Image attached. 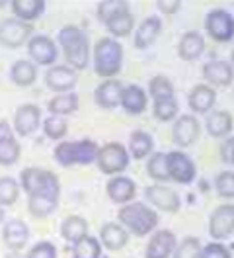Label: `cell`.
<instances>
[{
  "label": "cell",
  "instance_id": "obj_37",
  "mask_svg": "<svg viewBox=\"0 0 234 258\" xmlns=\"http://www.w3.org/2000/svg\"><path fill=\"white\" fill-rule=\"evenodd\" d=\"M41 129L45 133V137H49L51 141H62L68 133V123L64 117L59 115H49L41 121Z\"/></svg>",
  "mask_w": 234,
  "mask_h": 258
},
{
  "label": "cell",
  "instance_id": "obj_44",
  "mask_svg": "<svg viewBox=\"0 0 234 258\" xmlns=\"http://www.w3.org/2000/svg\"><path fill=\"white\" fill-rule=\"evenodd\" d=\"M26 258H57V246L51 241H39L28 250Z\"/></svg>",
  "mask_w": 234,
  "mask_h": 258
},
{
  "label": "cell",
  "instance_id": "obj_47",
  "mask_svg": "<svg viewBox=\"0 0 234 258\" xmlns=\"http://www.w3.org/2000/svg\"><path fill=\"white\" fill-rule=\"evenodd\" d=\"M156 8L160 12H164V14H176V12H180L182 2L180 0H158L156 2Z\"/></svg>",
  "mask_w": 234,
  "mask_h": 258
},
{
  "label": "cell",
  "instance_id": "obj_1",
  "mask_svg": "<svg viewBox=\"0 0 234 258\" xmlns=\"http://www.w3.org/2000/svg\"><path fill=\"white\" fill-rule=\"evenodd\" d=\"M57 45H61L66 64L74 71H84L90 64V41L78 26H62L57 33Z\"/></svg>",
  "mask_w": 234,
  "mask_h": 258
},
{
  "label": "cell",
  "instance_id": "obj_4",
  "mask_svg": "<svg viewBox=\"0 0 234 258\" xmlns=\"http://www.w3.org/2000/svg\"><path fill=\"white\" fill-rule=\"evenodd\" d=\"M100 145L92 139H78V141H59L53 151V159L62 168H70L76 164H92L96 162Z\"/></svg>",
  "mask_w": 234,
  "mask_h": 258
},
{
  "label": "cell",
  "instance_id": "obj_20",
  "mask_svg": "<svg viewBox=\"0 0 234 258\" xmlns=\"http://www.w3.org/2000/svg\"><path fill=\"white\" fill-rule=\"evenodd\" d=\"M121 92H123V84L117 81V79H108L104 81L100 86H96L94 90V100L100 108H117L121 104Z\"/></svg>",
  "mask_w": 234,
  "mask_h": 258
},
{
  "label": "cell",
  "instance_id": "obj_12",
  "mask_svg": "<svg viewBox=\"0 0 234 258\" xmlns=\"http://www.w3.org/2000/svg\"><path fill=\"white\" fill-rule=\"evenodd\" d=\"M144 198L148 200L150 206H154L156 210L166 211V213H178L182 208V200L178 192L166 186V184H150L144 190Z\"/></svg>",
  "mask_w": 234,
  "mask_h": 258
},
{
  "label": "cell",
  "instance_id": "obj_3",
  "mask_svg": "<svg viewBox=\"0 0 234 258\" xmlns=\"http://www.w3.org/2000/svg\"><path fill=\"white\" fill-rule=\"evenodd\" d=\"M94 71L102 79H113L123 67V47L113 37H102L94 45Z\"/></svg>",
  "mask_w": 234,
  "mask_h": 258
},
{
  "label": "cell",
  "instance_id": "obj_10",
  "mask_svg": "<svg viewBox=\"0 0 234 258\" xmlns=\"http://www.w3.org/2000/svg\"><path fill=\"white\" fill-rule=\"evenodd\" d=\"M26 47H28L30 61L33 64H39V67H53L57 57H59V47H57L55 39L49 35H43V33L31 35Z\"/></svg>",
  "mask_w": 234,
  "mask_h": 258
},
{
  "label": "cell",
  "instance_id": "obj_13",
  "mask_svg": "<svg viewBox=\"0 0 234 258\" xmlns=\"http://www.w3.org/2000/svg\"><path fill=\"white\" fill-rule=\"evenodd\" d=\"M41 110L35 104H22L18 106L12 119V129L20 137H30L41 127Z\"/></svg>",
  "mask_w": 234,
  "mask_h": 258
},
{
  "label": "cell",
  "instance_id": "obj_42",
  "mask_svg": "<svg viewBox=\"0 0 234 258\" xmlns=\"http://www.w3.org/2000/svg\"><path fill=\"white\" fill-rule=\"evenodd\" d=\"M215 190L220 198L224 200H232L234 198V172L232 170H222L215 178Z\"/></svg>",
  "mask_w": 234,
  "mask_h": 258
},
{
  "label": "cell",
  "instance_id": "obj_35",
  "mask_svg": "<svg viewBox=\"0 0 234 258\" xmlns=\"http://www.w3.org/2000/svg\"><path fill=\"white\" fill-rule=\"evenodd\" d=\"M146 174L152 178L158 184L170 182L168 168H166V153H152L146 162Z\"/></svg>",
  "mask_w": 234,
  "mask_h": 258
},
{
  "label": "cell",
  "instance_id": "obj_27",
  "mask_svg": "<svg viewBox=\"0 0 234 258\" xmlns=\"http://www.w3.org/2000/svg\"><path fill=\"white\" fill-rule=\"evenodd\" d=\"M129 155L137 161H142V159H148L154 151V139L148 131H142V129H137L129 135Z\"/></svg>",
  "mask_w": 234,
  "mask_h": 258
},
{
  "label": "cell",
  "instance_id": "obj_45",
  "mask_svg": "<svg viewBox=\"0 0 234 258\" xmlns=\"http://www.w3.org/2000/svg\"><path fill=\"white\" fill-rule=\"evenodd\" d=\"M199 258H232V254H230V250L222 242L213 241L209 242V244H205V246H201Z\"/></svg>",
  "mask_w": 234,
  "mask_h": 258
},
{
  "label": "cell",
  "instance_id": "obj_49",
  "mask_svg": "<svg viewBox=\"0 0 234 258\" xmlns=\"http://www.w3.org/2000/svg\"><path fill=\"white\" fill-rule=\"evenodd\" d=\"M4 258H26V256H24L22 252H8V254H6Z\"/></svg>",
  "mask_w": 234,
  "mask_h": 258
},
{
  "label": "cell",
  "instance_id": "obj_28",
  "mask_svg": "<svg viewBox=\"0 0 234 258\" xmlns=\"http://www.w3.org/2000/svg\"><path fill=\"white\" fill-rule=\"evenodd\" d=\"M10 8L14 12V18L22 20V22H35L37 18L43 16L47 8L45 0H12L10 2Z\"/></svg>",
  "mask_w": 234,
  "mask_h": 258
},
{
  "label": "cell",
  "instance_id": "obj_30",
  "mask_svg": "<svg viewBox=\"0 0 234 258\" xmlns=\"http://www.w3.org/2000/svg\"><path fill=\"white\" fill-rule=\"evenodd\" d=\"M80 106V98L78 94L72 92H62V94H55V96L49 100L47 104V110L51 115H59V117H66L70 113H74Z\"/></svg>",
  "mask_w": 234,
  "mask_h": 258
},
{
  "label": "cell",
  "instance_id": "obj_36",
  "mask_svg": "<svg viewBox=\"0 0 234 258\" xmlns=\"http://www.w3.org/2000/svg\"><path fill=\"white\" fill-rule=\"evenodd\" d=\"M20 182L12 176H0V206L6 210V208H12L18 198H20Z\"/></svg>",
  "mask_w": 234,
  "mask_h": 258
},
{
  "label": "cell",
  "instance_id": "obj_25",
  "mask_svg": "<svg viewBox=\"0 0 234 258\" xmlns=\"http://www.w3.org/2000/svg\"><path fill=\"white\" fill-rule=\"evenodd\" d=\"M104 26H106L108 32L113 35V39H121V37L131 35V33H133V28H135V16H133V12H131V6L121 8L119 12H115Z\"/></svg>",
  "mask_w": 234,
  "mask_h": 258
},
{
  "label": "cell",
  "instance_id": "obj_23",
  "mask_svg": "<svg viewBox=\"0 0 234 258\" xmlns=\"http://www.w3.org/2000/svg\"><path fill=\"white\" fill-rule=\"evenodd\" d=\"M98 241L102 242V246H106L111 252H117L127 246L129 242V233L123 225L119 223H113V221H108L100 227V239Z\"/></svg>",
  "mask_w": 234,
  "mask_h": 258
},
{
  "label": "cell",
  "instance_id": "obj_32",
  "mask_svg": "<svg viewBox=\"0 0 234 258\" xmlns=\"http://www.w3.org/2000/svg\"><path fill=\"white\" fill-rule=\"evenodd\" d=\"M10 81L20 88H28L37 81V64H33L30 59H18L10 67Z\"/></svg>",
  "mask_w": 234,
  "mask_h": 258
},
{
  "label": "cell",
  "instance_id": "obj_38",
  "mask_svg": "<svg viewBox=\"0 0 234 258\" xmlns=\"http://www.w3.org/2000/svg\"><path fill=\"white\" fill-rule=\"evenodd\" d=\"M72 258H102V242L96 237H84L72 244Z\"/></svg>",
  "mask_w": 234,
  "mask_h": 258
},
{
  "label": "cell",
  "instance_id": "obj_51",
  "mask_svg": "<svg viewBox=\"0 0 234 258\" xmlns=\"http://www.w3.org/2000/svg\"><path fill=\"white\" fill-rule=\"evenodd\" d=\"M230 64H232V69H234V49H232V53H230Z\"/></svg>",
  "mask_w": 234,
  "mask_h": 258
},
{
  "label": "cell",
  "instance_id": "obj_21",
  "mask_svg": "<svg viewBox=\"0 0 234 258\" xmlns=\"http://www.w3.org/2000/svg\"><path fill=\"white\" fill-rule=\"evenodd\" d=\"M203 79L209 86H228L234 81V69L228 61H209L203 64Z\"/></svg>",
  "mask_w": 234,
  "mask_h": 258
},
{
  "label": "cell",
  "instance_id": "obj_41",
  "mask_svg": "<svg viewBox=\"0 0 234 258\" xmlns=\"http://www.w3.org/2000/svg\"><path fill=\"white\" fill-rule=\"evenodd\" d=\"M201 254V241L197 237H184L176 244L172 258H199Z\"/></svg>",
  "mask_w": 234,
  "mask_h": 258
},
{
  "label": "cell",
  "instance_id": "obj_14",
  "mask_svg": "<svg viewBox=\"0 0 234 258\" xmlns=\"http://www.w3.org/2000/svg\"><path fill=\"white\" fill-rule=\"evenodd\" d=\"M78 82V75L74 69H70L68 64H53L49 67L45 73V86L49 90H53L55 94L62 92H72Z\"/></svg>",
  "mask_w": 234,
  "mask_h": 258
},
{
  "label": "cell",
  "instance_id": "obj_18",
  "mask_svg": "<svg viewBox=\"0 0 234 258\" xmlns=\"http://www.w3.org/2000/svg\"><path fill=\"white\" fill-rule=\"evenodd\" d=\"M106 194L108 198L113 202V204H119V206H125L129 202L135 200V194H137V184L135 180L129 176H111L106 184Z\"/></svg>",
  "mask_w": 234,
  "mask_h": 258
},
{
  "label": "cell",
  "instance_id": "obj_40",
  "mask_svg": "<svg viewBox=\"0 0 234 258\" xmlns=\"http://www.w3.org/2000/svg\"><path fill=\"white\" fill-rule=\"evenodd\" d=\"M148 96L150 100H160V98H170L176 96L174 92V84L168 77L164 75H156L148 81Z\"/></svg>",
  "mask_w": 234,
  "mask_h": 258
},
{
  "label": "cell",
  "instance_id": "obj_34",
  "mask_svg": "<svg viewBox=\"0 0 234 258\" xmlns=\"http://www.w3.org/2000/svg\"><path fill=\"white\" fill-rule=\"evenodd\" d=\"M178 113H180V104L176 96L152 100V115L158 121H174Z\"/></svg>",
  "mask_w": 234,
  "mask_h": 258
},
{
  "label": "cell",
  "instance_id": "obj_17",
  "mask_svg": "<svg viewBox=\"0 0 234 258\" xmlns=\"http://www.w3.org/2000/svg\"><path fill=\"white\" fill-rule=\"evenodd\" d=\"M176 244H178V237L174 231L158 229L148 239V244L144 248V258H172Z\"/></svg>",
  "mask_w": 234,
  "mask_h": 258
},
{
  "label": "cell",
  "instance_id": "obj_31",
  "mask_svg": "<svg viewBox=\"0 0 234 258\" xmlns=\"http://www.w3.org/2000/svg\"><path fill=\"white\" fill-rule=\"evenodd\" d=\"M61 237L70 244L82 241L84 237H88V221L82 215L64 217L61 223Z\"/></svg>",
  "mask_w": 234,
  "mask_h": 258
},
{
  "label": "cell",
  "instance_id": "obj_9",
  "mask_svg": "<svg viewBox=\"0 0 234 258\" xmlns=\"http://www.w3.org/2000/svg\"><path fill=\"white\" fill-rule=\"evenodd\" d=\"M205 30L218 43H226L234 37V16L228 10L215 8L205 16Z\"/></svg>",
  "mask_w": 234,
  "mask_h": 258
},
{
  "label": "cell",
  "instance_id": "obj_11",
  "mask_svg": "<svg viewBox=\"0 0 234 258\" xmlns=\"http://www.w3.org/2000/svg\"><path fill=\"white\" fill-rule=\"evenodd\" d=\"M201 135V123L193 113H184L174 119V129H172V139L180 149L195 145Z\"/></svg>",
  "mask_w": 234,
  "mask_h": 258
},
{
  "label": "cell",
  "instance_id": "obj_7",
  "mask_svg": "<svg viewBox=\"0 0 234 258\" xmlns=\"http://www.w3.org/2000/svg\"><path fill=\"white\" fill-rule=\"evenodd\" d=\"M33 35V26L18 18H4L0 22V45L4 49H20L28 45Z\"/></svg>",
  "mask_w": 234,
  "mask_h": 258
},
{
  "label": "cell",
  "instance_id": "obj_46",
  "mask_svg": "<svg viewBox=\"0 0 234 258\" xmlns=\"http://www.w3.org/2000/svg\"><path fill=\"white\" fill-rule=\"evenodd\" d=\"M220 159L226 164H234V137H228L220 145Z\"/></svg>",
  "mask_w": 234,
  "mask_h": 258
},
{
  "label": "cell",
  "instance_id": "obj_19",
  "mask_svg": "<svg viewBox=\"0 0 234 258\" xmlns=\"http://www.w3.org/2000/svg\"><path fill=\"white\" fill-rule=\"evenodd\" d=\"M217 102V90L209 84H195L187 96V106L195 113H209Z\"/></svg>",
  "mask_w": 234,
  "mask_h": 258
},
{
  "label": "cell",
  "instance_id": "obj_15",
  "mask_svg": "<svg viewBox=\"0 0 234 258\" xmlns=\"http://www.w3.org/2000/svg\"><path fill=\"white\" fill-rule=\"evenodd\" d=\"M234 233V204H222L215 208L209 219V235L215 241H224Z\"/></svg>",
  "mask_w": 234,
  "mask_h": 258
},
{
  "label": "cell",
  "instance_id": "obj_48",
  "mask_svg": "<svg viewBox=\"0 0 234 258\" xmlns=\"http://www.w3.org/2000/svg\"><path fill=\"white\" fill-rule=\"evenodd\" d=\"M8 137H16L12 123H8L6 119H0V139H8Z\"/></svg>",
  "mask_w": 234,
  "mask_h": 258
},
{
  "label": "cell",
  "instance_id": "obj_6",
  "mask_svg": "<svg viewBox=\"0 0 234 258\" xmlns=\"http://www.w3.org/2000/svg\"><path fill=\"white\" fill-rule=\"evenodd\" d=\"M129 162H131V155H129L127 147L121 145V143H115V141L100 147L98 157H96L98 168L108 176L123 174L125 170L129 168Z\"/></svg>",
  "mask_w": 234,
  "mask_h": 258
},
{
  "label": "cell",
  "instance_id": "obj_16",
  "mask_svg": "<svg viewBox=\"0 0 234 258\" xmlns=\"http://www.w3.org/2000/svg\"><path fill=\"white\" fill-rule=\"evenodd\" d=\"M2 242L8 252H22L30 242V227L22 219H8L2 223Z\"/></svg>",
  "mask_w": 234,
  "mask_h": 258
},
{
  "label": "cell",
  "instance_id": "obj_8",
  "mask_svg": "<svg viewBox=\"0 0 234 258\" xmlns=\"http://www.w3.org/2000/svg\"><path fill=\"white\" fill-rule=\"evenodd\" d=\"M166 168L170 180L178 184H191L197 178V166L193 159L184 151H170L166 153Z\"/></svg>",
  "mask_w": 234,
  "mask_h": 258
},
{
  "label": "cell",
  "instance_id": "obj_50",
  "mask_svg": "<svg viewBox=\"0 0 234 258\" xmlns=\"http://www.w3.org/2000/svg\"><path fill=\"white\" fill-rule=\"evenodd\" d=\"M4 221H6V210H4L2 206H0V225H2Z\"/></svg>",
  "mask_w": 234,
  "mask_h": 258
},
{
  "label": "cell",
  "instance_id": "obj_26",
  "mask_svg": "<svg viewBox=\"0 0 234 258\" xmlns=\"http://www.w3.org/2000/svg\"><path fill=\"white\" fill-rule=\"evenodd\" d=\"M205 51V37L199 32H186L180 37L178 43V55L184 61H195Z\"/></svg>",
  "mask_w": 234,
  "mask_h": 258
},
{
  "label": "cell",
  "instance_id": "obj_24",
  "mask_svg": "<svg viewBox=\"0 0 234 258\" xmlns=\"http://www.w3.org/2000/svg\"><path fill=\"white\" fill-rule=\"evenodd\" d=\"M160 33H162V20L158 16L144 18L139 24V28L135 30L133 45L137 49H148L158 39Z\"/></svg>",
  "mask_w": 234,
  "mask_h": 258
},
{
  "label": "cell",
  "instance_id": "obj_43",
  "mask_svg": "<svg viewBox=\"0 0 234 258\" xmlns=\"http://www.w3.org/2000/svg\"><path fill=\"white\" fill-rule=\"evenodd\" d=\"M127 6H129V2H125V0H104L98 4V20L102 24H106L115 12H119L121 8H127Z\"/></svg>",
  "mask_w": 234,
  "mask_h": 258
},
{
  "label": "cell",
  "instance_id": "obj_2",
  "mask_svg": "<svg viewBox=\"0 0 234 258\" xmlns=\"http://www.w3.org/2000/svg\"><path fill=\"white\" fill-rule=\"evenodd\" d=\"M117 217L119 225H123L127 233H133L135 237L152 235L158 227V213L144 202H129L121 206Z\"/></svg>",
  "mask_w": 234,
  "mask_h": 258
},
{
  "label": "cell",
  "instance_id": "obj_5",
  "mask_svg": "<svg viewBox=\"0 0 234 258\" xmlns=\"http://www.w3.org/2000/svg\"><path fill=\"white\" fill-rule=\"evenodd\" d=\"M20 190L30 196H57L61 198V182L53 170L39 168V166H28L20 172Z\"/></svg>",
  "mask_w": 234,
  "mask_h": 258
},
{
  "label": "cell",
  "instance_id": "obj_29",
  "mask_svg": "<svg viewBox=\"0 0 234 258\" xmlns=\"http://www.w3.org/2000/svg\"><path fill=\"white\" fill-rule=\"evenodd\" d=\"M205 127H207V133L211 137H217V139H222V137L230 135V131L234 127L232 113L226 112V110H215V112H211V115L205 121Z\"/></svg>",
  "mask_w": 234,
  "mask_h": 258
},
{
  "label": "cell",
  "instance_id": "obj_33",
  "mask_svg": "<svg viewBox=\"0 0 234 258\" xmlns=\"http://www.w3.org/2000/svg\"><path fill=\"white\" fill-rule=\"evenodd\" d=\"M57 208H59V198L57 196L41 194V196H30L28 198V211L37 219L49 217Z\"/></svg>",
  "mask_w": 234,
  "mask_h": 258
},
{
  "label": "cell",
  "instance_id": "obj_39",
  "mask_svg": "<svg viewBox=\"0 0 234 258\" xmlns=\"http://www.w3.org/2000/svg\"><path fill=\"white\" fill-rule=\"evenodd\" d=\"M22 145L16 137L0 139V166H14L20 161Z\"/></svg>",
  "mask_w": 234,
  "mask_h": 258
},
{
  "label": "cell",
  "instance_id": "obj_22",
  "mask_svg": "<svg viewBox=\"0 0 234 258\" xmlns=\"http://www.w3.org/2000/svg\"><path fill=\"white\" fill-rule=\"evenodd\" d=\"M119 106L131 115H139V113L146 112V108H148V94H146L144 88H140L139 84L123 86Z\"/></svg>",
  "mask_w": 234,
  "mask_h": 258
}]
</instances>
